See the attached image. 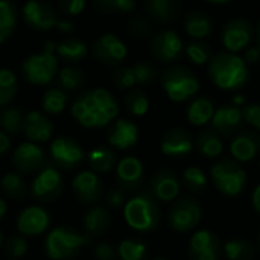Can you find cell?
<instances>
[{
    "instance_id": "11a10c76",
    "label": "cell",
    "mask_w": 260,
    "mask_h": 260,
    "mask_svg": "<svg viewBox=\"0 0 260 260\" xmlns=\"http://www.w3.org/2000/svg\"><path fill=\"white\" fill-rule=\"evenodd\" d=\"M55 29L59 32V34H70L73 29H75V24L72 20H67V18H59V21L56 23Z\"/></svg>"
},
{
    "instance_id": "f907efd6",
    "label": "cell",
    "mask_w": 260,
    "mask_h": 260,
    "mask_svg": "<svg viewBox=\"0 0 260 260\" xmlns=\"http://www.w3.org/2000/svg\"><path fill=\"white\" fill-rule=\"evenodd\" d=\"M85 5H87L85 0H62L59 2L58 8L59 11H62V14L75 17V15H79L85 9Z\"/></svg>"
},
{
    "instance_id": "4fadbf2b",
    "label": "cell",
    "mask_w": 260,
    "mask_h": 260,
    "mask_svg": "<svg viewBox=\"0 0 260 260\" xmlns=\"http://www.w3.org/2000/svg\"><path fill=\"white\" fill-rule=\"evenodd\" d=\"M12 165L15 171L21 175L38 174L46 165V152L44 149L32 142H21L12 151Z\"/></svg>"
},
{
    "instance_id": "1f68e13d",
    "label": "cell",
    "mask_w": 260,
    "mask_h": 260,
    "mask_svg": "<svg viewBox=\"0 0 260 260\" xmlns=\"http://www.w3.org/2000/svg\"><path fill=\"white\" fill-rule=\"evenodd\" d=\"M69 93L64 91L59 87H50L44 91L43 99H41V108L44 111V114H50V116H58L61 113H64V110L69 105Z\"/></svg>"
},
{
    "instance_id": "3957f363",
    "label": "cell",
    "mask_w": 260,
    "mask_h": 260,
    "mask_svg": "<svg viewBox=\"0 0 260 260\" xmlns=\"http://www.w3.org/2000/svg\"><path fill=\"white\" fill-rule=\"evenodd\" d=\"M59 73V58L56 56V43L49 40L43 44L40 53L27 56L21 64L23 78L38 87L49 85Z\"/></svg>"
},
{
    "instance_id": "52a82bcc",
    "label": "cell",
    "mask_w": 260,
    "mask_h": 260,
    "mask_svg": "<svg viewBox=\"0 0 260 260\" xmlns=\"http://www.w3.org/2000/svg\"><path fill=\"white\" fill-rule=\"evenodd\" d=\"M210 175L215 187L225 197H239L247 186L245 169L232 158H219L210 168Z\"/></svg>"
},
{
    "instance_id": "484cf974",
    "label": "cell",
    "mask_w": 260,
    "mask_h": 260,
    "mask_svg": "<svg viewBox=\"0 0 260 260\" xmlns=\"http://www.w3.org/2000/svg\"><path fill=\"white\" fill-rule=\"evenodd\" d=\"M82 225L85 230V235L90 238L102 236L111 225V215L107 207L94 206L90 207L82 218Z\"/></svg>"
},
{
    "instance_id": "680465c9",
    "label": "cell",
    "mask_w": 260,
    "mask_h": 260,
    "mask_svg": "<svg viewBox=\"0 0 260 260\" xmlns=\"http://www.w3.org/2000/svg\"><path fill=\"white\" fill-rule=\"evenodd\" d=\"M6 213H8V203L5 201L3 197H0V221H3Z\"/></svg>"
},
{
    "instance_id": "9a60e30c",
    "label": "cell",
    "mask_w": 260,
    "mask_h": 260,
    "mask_svg": "<svg viewBox=\"0 0 260 260\" xmlns=\"http://www.w3.org/2000/svg\"><path fill=\"white\" fill-rule=\"evenodd\" d=\"M15 227L24 238L41 236L50 227V213L41 206H27L18 213Z\"/></svg>"
},
{
    "instance_id": "f5cc1de1",
    "label": "cell",
    "mask_w": 260,
    "mask_h": 260,
    "mask_svg": "<svg viewBox=\"0 0 260 260\" xmlns=\"http://www.w3.org/2000/svg\"><path fill=\"white\" fill-rule=\"evenodd\" d=\"M128 27H129L131 34H134L136 37H140V38L145 37V35H148L149 34V29H151L149 23L145 18H142V17H134L129 21Z\"/></svg>"
},
{
    "instance_id": "6125c7cd",
    "label": "cell",
    "mask_w": 260,
    "mask_h": 260,
    "mask_svg": "<svg viewBox=\"0 0 260 260\" xmlns=\"http://www.w3.org/2000/svg\"><path fill=\"white\" fill-rule=\"evenodd\" d=\"M3 242H5V241H3V235H2V232H0V248L3 247Z\"/></svg>"
},
{
    "instance_id": "44dd1931",
    "label": "cell",
    "mask_w": 260,
    "mask_h": 260,
    "mask_svg": "<svg viewBox=\"0 0 260 260\" xmlns=\"http://www.w3.org/2000/svg\"><path fill=\"white\" fill-rule=\"evenodd\" d=\"M149 193L161 203L175 201L180 193V180L172 169L157 171L149 183Z\"/></svg>"
},
{
    "instance_id": "f546056e",
    "label": "cell",
    "mask_w": 260,
    "mask_h": 260,
    "mask_svg": "<svg viewBox=\"0 0 260 260\" xmlns=\"http://www.w3.org/2000/svg\"><path fill=\"white\" fill-rule=\"evenodd\" d=\"M195 148L206 158H219L224 151L222 137L218 133H215L212 128L204 129L203 133L198 134L195 140Z\"/></svg>"
},
{
    "instance_id": "91938a15",
    "label": "cell",
    "mask_w": 260,
    "mask_h": 260,
    "mask_svg": "<svg viewBox=\"0 0 260 260\" xmlns=\"http://www.w3.org/2000/svg\"><path fill=\"white\" fill-rule=\"evenodd\" d=\"M233 102H235V105L238 107L239 104H242V102H244V96H241V94H238V96H235V99H233Z\"/></svg>"
},
{
    "instance_id": "9f6ffc18",
    "label": "cell",
    "mask_w": 260,
    "mask_h": 260,
    "mask_svg": "<svg viewBox=\"0 0 260 260\" xmlns=\"http://www.w3.org/2000/svg\"><path fill=\"white\" fill-rule=\"evenodd\" d=\"M9 149H11V137L6 133L0 131V155L6 154Z\"/></svg>"
},
{
    "instance_id": "cb8c5ba5",
    "label": "cell",
    "mask_w": 260,
    "mask_h": 260,
    "mask_svg": "<svg viewBox=\"0 0 260 260\" xmlns=\"http://www.w3.org/2000/svg\"><path fill=\"white\" fill-rule=\"evenodd\" d=\"M107 140L116 149H129L139 142V126L128 119H117L110 125Z\"/></svg>"
},
{
    "instance_id": "ab89813d",
    "label": "cell",
    "mask_w": 260,
    "mask_h": 260,
    "mask_svg": "<svg viewBox=\"0 0 260 260\" xmlns=\"http://www.w3.org/2000/svg\"><path fill=\"white\" fill-rule=\"evenodd\" d=\"M225 257L229 260H253L254 247L245 239H232L224 245Z\"/></svg>"
},
{
    "instance_id": "7a4b0ae2",
    "label": "cell",
    "mask_w": 260,
    "mask_h": 260,
    "mask_svg": "<svg viewBox=\"0 0 260 260\" xmlns=\"http://www.w3.org/2000/svg\"><path fill=\"white\" fill-rule=\"evenodd\" d=\"M209 66V78L224 91L241 90L250 79L248 66L242 56L230 52H219L213 55Z\"/></svg>"
},
{
    "instance_id": "d6a6232c",
    "label": "cell",
    "mask_w": 260,
    "mask_h": 260,
    "mask_svg": "<svg viewBox=\"0 0 260 260\" xmlns=\"http://www.w3.org/2000/svg\"><path fill=\"white\" fill-rule=\"evenodd\" d=\"M24 114L20 107L8 105L0 108V131L8 136H17L23 131Z\"/></svg>"
},
{
    "instance_id": "2e32d148",
    "label": "cell",
    "mask_w": 260,
    "mask_h": 260,
    "mask_svg": "<svg viewBox=\"0 0 260 260\" xmlns=\"http://www.w3.org/2000/svg\"><path fill=\"white\" fill-rule=\"evenodd\" d=\"M116 181L119 189L126 192H137L145 181V168L140 158L134 155L123 157L116 166Z\"/></svg>"
},
{
    "instance_id": "74e56055",
    "label": "cell",
    "mask_w": 260,
    "mask_h": 260,
    "mask_svg": "<svg viewBox=\"0 0 260 260\" xmlns=\"http://www.w3.org/2000/svg\"><path fill=\"white\" fill-rule=\"evenodd\" d=\"M18 90V81L11 69L0 67V108L11 105Z\"/></svg>"
},
{
    "instance_id": "5bb4252c",
    "label": "cell",
    "mask_w": 260,
    "mask_h": 260,
    "mask_svg": "<svg viewBox=\"0 0 260 260\" xmlns=\"http://www.w3.org/2000/svg\"><path fill=\"white\" fill-rule=\"evenodd\" d=\"M256 30L251 21L245 18H232L222 29V44L230 53L241 52L253 41Z\"/></svg>"
},
{
    "instance_id": "7c38bea8",
    "label": "cell",
    "mask_w": 260,
    "mask_h": 260,
    "mask_svg": "<svg viewBox=\"0 0 260 260\" xmlns=\"http://www.w3.org/2000/svg\"><path fill=\"white\" fill-rule=\"evenodd\" d=\"M24 23L38 32H46L55 29L56 23L59 21L58 11L47 2L40 0H29L21 8Z\"/></svg>"
},
{
    "instance_id": "f35d334b",
    "label": "cell",
    "mask_w": 260,
    "mask_h": 260,
    "mask_svg": "<svg viewBox=\"0 0 260 260\" xmlns=\"http://www.w3.org/2000/svg\"><path fill=\"white\" fill-rule=\"evenodd\" d=\"M184 187L192 193H203L207 187V177L198 166H189L181 175Z\"/></svg>"
},
{
    "instance_id": "6da1fadb",
    "label": "cell",
    "mask_w": 260,
    "mask_h": 260,
    "mask_svg": "<svg viewBox=\"0 0 260 260\" xmlns=\"http://www.w3.org/2000/svg\"><path fill=\"white\" fill-rule=\"evenodd\" d=\"M70 114L84 128H104L119 116V104L108 90L90 88L73 99Z\"/></svg>"
},
{
    "instance_id": "ee69618b",
    "label": "cell",
    "mask_w": 260,
    "mask_h": 260,
    "mask_svg": "<svg viewBox=\"0 0 260 260\" xmlns=\"http://www.w3.org/2000/svg\"><path fill=\"white\" fill-rule=\"evenodd\" d=\"M3 248H5V254H6L8 259L18 260L27 254L29 245H27V241H26L24 236L15 235V236L8 238L3 242Z\"/></svg>"
},
{
    "instance_id": "d590c367",
    "label": "cell",
    "mask_w": 260,
    "mask_h": 260,
    "mask_svg": "<svg viewBox=\"0 0 260 260\" xmlns=\"http://www.w3.org/2000/svg\"><path fill=\"white\" fill-rule=\"evenodd\" d=\"M85 84V72L76 66H64L58 73V87L64 91H76Z\"/></svg>"
},
{
    "instance_id": "c3c4849f",
    "label": "cell",
    "mask_w": 260,
    "mask_h": 260,
    "mask_svg": "<svg viewBox=\"0 0 260 260\" xmlns=\"http://www.w3.org/2000/svg\"><path fill=\"white\" fill-rule=\"evenodd\" d=\"M242 117L244 122H247L248 125H251L253 128H256L260 131V104L259 102H253L244 107L242 110Z\"/></svg>"
},
{
    "instance_id": "5b68a950",
    "label": "cell",
    "mask_w": 260,
    "mask_h": 260,
    "mask_svg": "<svg viewBox=\"0 0 260 260\" xmlns=\"http://www.w3.org/2000/svg\"><path fill=\"white\" fill-rule=\"evenodd\" d=\"M125 222L136 232H154L160 225L161 212L158 201L149 193L142 192L129 198L123 207Z\"/></svg>"
},
{
    "instance_id": "d4e9b609",
    "label": "cell",
    "mask_w": 260,
    "mask_h": 260,
    "mask_svg": "<svg viewBox=\"0 0 260 260\" xmlns=\"http://www.w3.org/2000/svg\"><path fill=\"white\" fill-rule=\"evenodd\" d=\"M230 152L238 163L257 158L260 154V136L253 131H242L236 134L230 143Z\"/></svg>"
},
{
    "instance_id": "ac0fdd59",
    "label": "cell",
    "mask_w": 260,
    "mask_h": 260,
    "mask_svg": "<svg viewBox=\"0 0 260 260\" xmlns=\"http://www.w3.org/2000/svg\"><path fill=\"white\" fill-rule=\"evenodd\" d=\"M72 190L81 203L94 204L104 195V183L96 172L79 171L72 180Z\"/></svg>"
},
{
    "instance_id": "4316f807",
    "label": "cell",
    "mask_w": 260,
    "mask_h": 260,
    "mask_svg": "<svg viewBox=\"0 0 260 260\" xmlns=\"http://www.w3.org/2000/svg\"><path fill=\"white\" fill-rule=\"evenodd\" d=\"M88 46L76 37H67L56 43V56L67 66H75L84 61L88 55Z\"/></svg>"
},
{
    "instance_id": "9c48e42d",
    "label": "cell",
    "mask_w": 260,
    "mask_h": 260,
    "mask_svg": "<svg viewBox=\"0 0 260 260\" xmlns=\"http://www.w3.org/2000/svg\"><path fill=\"white\" fill-rule=\"evenodd\" d=\"M62 189H64V180L59 169L55 165L47 163L32 180L29 192L30 197L37 201L52 203L61 197Z\"/></svg>"
},
{
    "instance_id": "ba28073f",
    "label": "cell",
    "mask_w": 260,
    "mask_h": 260,
    "mask_svg": "<svg viewBox=\"0 0 260 260\" xmlns=\"http://www.w3.org/2000/svg\"><path fill=\"white\" fill-rule=\"evenodd\" d=\"M203 218L201 204L190 198L183 197L175 200V203L168 210V222L172 230L178 233H187L198 227Z\"/></svg>"
},
{
    "instance_id": "94428289",
    "label": "cell",
    "mask_w": 260,
    "mask_h": 260,
    "mask_svg": "<svg viewBox=\"0 0 260 260\" xmlns=\"http://www.w3.org/2000/svg\"><path fill=\"white\" fill-rule=\"evenodd\" d=\"M256 38H257V43H259V49H260V20L257 23V27H256Z\"/></svg>"
},
{
    "instance_id": "836d02e7",
    "label": "cell",
    "mask_w": 260,
    "mask_h": 260,
    "mask_svg": "<svg viewBox=\"0 0 260 260\" xmlns=\"http://www.w3.org/2000/svg\"><path fill=\"white\" fill-rule=\"evenodd\" d=\"M215 114V107L213 102L207 98H197L187 110V120L195 125V126H201L206 125L212 120Z\"/></svg>"
},
{
    "instance_id": "f6af8a7d",
    "label": "cell",
    "mask_w": 260,
    "mask_h": 260,
    "mask_svg": "<svg viewBox=\"0 0 260 260\" xmlns=\"http://www.w3.org/2000/svg\"><path fill=\"white\" fill-rule=\"evenodd\" d=\"M111 81L116 85V88L120 90V91L133 90L134 85L137 84L133 67H119V69H116L113 72V75H111Z\"/></svg>"
},
{
    "instance_id": "db71d44e",
    "label": "cell",
    "mask_w": 260,
    "mask_h": 260,
    "mask_svg": "<svg viewBox=\"0 0 260 260\" xmlns=\"http://www.w3.org/2000/svg\"><path fill=\"white\" fill-rule=\"evenodd\" d=\"M244 61L248 64H257L260 61V49L257 47H250L248 50H245V55H244Z\"/></svg>"
},
{
    "instance_id": "8d00e7d4",
    "label": "cell",
    "mask_w": 260,
    "mask_h": 260,
    "mask_svg": "<svg viewBox=\"0 0 260 260\" xmlns=\"http://www.w3.org/2000/svg\"><path fill=\"white\" fill-rule=\"evenodd\" d=\"M0 189L11 200H23L27 192L26 181L18 172H6L0 180Z\"/></svg>"
},
{
    "instance_id": "816d5d0a",
    "label": "cell",
    "mask_w": 260,
    "mask_h": 260,
    "mask_svg": "<svg viewBox=\"0 0 260 260\" xmlns=\"http://www.w3.org/2000/svg\"><path fill=\"white\" fill-rule=\"evenodd\" d=\"M93 254H94V259L96 260H113L116 257V254H117V250L113 247L111 242L104 241V242H101V244H98L94 247Z\"/></svg>"
},
{
    "instance_id": "8fae6325",
    "label": "cell",
    "mask_w": 260,
    "mask_h": 260,
    "mask_svg": "<svg viewBox=\"0 0 260 260\" xmlns=\"http://www.w3.org/2000/svg\"><path fill=\"white\" fill-rule=\"evenodd\" d=\"M90 50L98 62L110 67L120 66L128 55L126 44L114 34H102L98 37L93 41Z\"/></svg>"
},
{
    "instance_id": "681fc988",
    "label": "cell",
    "mask_w": 260,
    "mask_h": 260,
    "mask_svg": "<svg viewBox=\"0 0 260 260\" xmlns=\"http://www.w3.org/2000/svg\"><path fill=\"white\" fill-rule=\"evenodd\" d=\"M105 204H107V209H113V210H117V209H123L125 204H126V197H125V192L120 190L119 187L117 189H111L107 192L105 195Z\"/></svg>"
},
{
    "instance_id": "4dcf8cb0",
    "label": "cell",
    "mask_w": 260,
    "mask_h": 260,
    "mask_svg": "<svg viewBox=\"0 0 260 260\" xmlns=\"http://www.w3.org/2000/svg\"><path fill=\"white\" fill-rule=\"evenodd\" d=\"M87 161L93 172L99 174H108L117 166V155L113 149L107 146H99L96 149H91L87 155Z\"/></svg>"
},
{
    "instance_id": "d6986e66",
    "label": "cell",
    "mask_w": 260,
    "mask_h": 260,
    "mask_svg": "<svg viewBox=\"0 0 260 260\" xmlns=\"http://www.w3.org/2000/svg\"><path fill=\"white\" fill-rule=\"evenodd\" d=\"M221 241L210 230L195 232L189 244L190 260H221Z\"/></svg>"
},
{
    "instance_id": "ffe728a7",
    "label": "cell",
    "mask_w": 260,
    "mask_h": 260,
    "mask_svg": "<svg viewBox=\"0 0 260 260\" xmlns=\"http://www.w3.org/2000/svg\"><path fill=\"white\" fill-rule=\"evenodd\" d=\"M53 122L50 117L41 111H29L24 114V122H23V134L26 136L27 142L32 143H46L52 139L53 136Z\"/></svg>"
},
{
    "instance_id": "7bdbcfd3",
    "label": "cell",
    "mask_w": 260,
    "mask_h": 260,
    "mask_svg": "<svg viewBox=\"0 0 260 260\" xmlns=\"http://www.w3.org/2000/svg\"><path fill=\"white\" fill-rule=\"evenodd\" d=\"M116 250L120 260H143L148 251L146 245L137 239H123Z\"/></svg>"
},
{
    "instance_id": "7402d4cb",
    "label": "cell",
    "mask_w": 260,
    "mask_h": 260,
    "mask_svg": "<svg viewBox=\"0 0 260 260\" xmlns=\"http://www.w3.org/2000/svg\"><path fill=\"white\" fill-rule=\"evenodd\" d=\"M244 123L242 110L236 105H221L215 110V114L210 120L212 129L221 137L233 136L241 125Z\"/></svg>"
},
{
    "instance_id": "7dc6e473",
    "label": "cell",
    "mask_w": 260,
    "mask_h": 260,
    "mask_svg": "<svg viewBox=\"0 0 260 260\" xmlns=\"http://www.w3.org/2000/svg\"><path fill=\"white\" fill-rule=\"evenodd\" d=\"M133 70H134V75H136V79H137V84H142V85H148L151 82L155 81L157 75H158V70L154 64L151 62H136L133 66Z\"/></svg>"
},
{
    "instance_id": "6f0895ef",
    "label": "cell",
    "mask_w": 260,
    "mask_h": 260,
    "mask_svg": "<svg viewBox=\"0 0 260 260\" xmlns=\"http://www.w3.org/2000/svg\"><path fill=\"white\" fill-rule=\"evenodd\" d=\"M253 207L257 213H260V184H257V187L253 192Z\"/></svg>"
},
{
    "instance_id": "e7e4bbea",
    "label": "cell",
    "mask_w": 260,
    "mask_h": 260,
    "mask_svg": "<svg viewBox=\"0 0 260 260\" xmlns=\"http://www.w3.org/2000/svg\"><path fill=\"white\" fill-rule=\"evenodd\" d=\"M155 260H166V259H155Z\"/></svg>"
},
{
    "instance_id": "603a6c76",
    "label": "cell",
    "mask_w": 260,
    "mask_h": 260,
    "mask_svg": "<svg viewBox=\"0 0 260 260\" xmlns=\"http://www.w3.org/2000/svg\"><path fill=\"white\" fill-rule=\"evenodd\" d=\"M195 143L190 137V134L183 129V128H172L169 129L163 139H161V145H160V151L171 158H183L186 155H189L193 149Z\"/></svg>"
},
{
    "instance_id": "30bf717a",
    "label": "cell",
    "mask_w": 260,
    "mask_h": 260,
    "mask_svg": "<svg viewBox=\"0 0 260 260\" xmlns=\"http://www.w3.org/2000/svg\"><path fill=\"white\" fill-rule=\"evenodd\" d=\"M49 154L53 165L64 171L78 169L85 158L84 149L79 142L67 136H59L53 139L49 146Z\"/></svg>"
},
{
    "instance_id": "e0dca14e",
    "label": "cell",
    "mask_w": 260,
    "mask_h": 260,
    "mask_svg": "<svg viewBox=\"0 0 260 260\" xmlns=\"http://www.w3.org/2000/svg\"><path fill=\"white\" fill-rule=\"evenodd\" d=\"M183 50H184L183 41L180 35L174 30H169V29L161 30L155 34L151 40L152 55L165 64L178 61L183 55Z\"/></svg>"
},
{
    "instance_id": "60d3db41",
    "label": "cell",
    "mask_w": 260,
    "mask_h": 260,
    "mask_svg": "<svg viewBox=\"0 0 260 260\" xmlns=\"http://www.w3.org/2000/svg\"><path fill=\"white\" fill-rule=\"evenodd\" d=\"M186 56L189 58L190 62L197 66H204L210 62V59L213 58V53H212V47L206 41L192 40L186 46Z\"/></svg>"
},
{
    "instance_id": "83f0119b",
    "label": "cell",
    "mask_w": 260,
    "mask_h": 260,
    "mask_svg": "<svg viewBox=\"0 0 260 260\" xmlns=\"http://www.w3.org/2000/svg\"><path fill=\"white\" fill-rule=\"evenodd\" d=\"M143 8L146 15L158 23H169L181 12V3L175 0H148Z\"/></svg>"
},
{
    "instance_id": "f1b7e54d",
    "label": "cell",
    "mask_w": 260,
    "mask_h": 260,
    "mask_svg": "<svg viewBox=\"0 0 260 260\" xmlns=\"http://www.w3.org/2000/svg\"><path fill=\"white\" fill-rule=\"evenodd\" d=\"M184 30L193 40H204L213 30V20L210 15L201 11H190L184 17Z\"/></svg>"
},
{
    "instance_id": "bcb514c9",
    "label": "cell",
    "mask_w": 260,
    "mask_h": 260,
    "mask_svg": "<svg viewBox=\"0 0 260 260\" xmlns=\"http://www.w3.org/2000/svg\"><path fill=\"white\" fill-rule=\"evenodd\" d=\"M96 8L105 14H126L134 11V0H99L96 2Z\"/></svg>"
},
{
    "instance_id": "8992f818",
    "label": "cell",
    "mask_w": 260,
    "mask_h": 260,
    "mask_svg": "<svg viewBox=\"0 0 260 260\" xmlns=\"http://www.w3.org/2000/svg\"><path fill=\"white\" fill-rule=\"evenodd\" d=\"M161 87L172 102H184L200 91V79L186 66L175 64L161 73Z\"/></svg>"
},
{
    "instance_id": "277c9868",
    "label": "cell",
    "mask_w": 260,
    "mask_h": 260,
    "mask_svg": "<svg viewBox=\"0 0 260 260\" xmlns=\"http://www.w3.org/2000/svg\"><path fill=\"white\" fill-rule=\"evenodd\" d=\"M90 242L91 238L85 233L67 225H59L47 233L44 239V253L50 260H70L76 257Z\"/></svg>"
},
{
    "instance_id": "b9f144b4",
    "label": "cell",
    "mask_w": 260,
    "mask_h": 260,
    "mask_svg": "<svg viewBox=\"0 0 260 260\" xmlns=\"http://www.w3.org/2000/svg\"><path fill=\"white\" fill-rule=\"evenodd\" d=\"M123 104H125V108L128 110V113L136 117L145 116L149 110V98L143 90H131L126 94Z\"/></svg>"
},
{
    "instance_id": "be15d7a7",
    "label": "cell",
    "mask_w": 260,
    "mask_h": 260,
    "mask_svg": "<svg viewBox=\"0 0 260 260\" xmlns=\"http://www.w3.org/2000/svg\"><path fill=\"white\" fill-rule=\"evenodd\" d=\"M259 244H260V232H259Z\"/></svg>"
},
{
    "instance_id": "e575fe53",
    "label": "cell",
    "mask_w": 260,
    "mask_h": 260,
    "mask_svg": "<svg viewBox=\"0 0 260 260\" xmlns=\"http://www.w3.org/2000/svg\"><path fill=\"white\" fill-rule=\"evenodd\" d=\"M18 20L17 8L12 2L0 0V44H3L15 30Z\"/></svg>"
}]
</instances>
